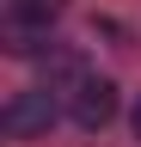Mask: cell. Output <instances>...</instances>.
<instances>
[{
	"label": "cell",
	"mask_w": 141,
	"mask_h": 147,
	"mask_svg": "<svg viewBox=\"0 0 141 147\" xmlns=\"http://www.w3.org/2000/svg\"><path fill=\"white\" fill-rule=\"evenodd\" d=\"M37 67H43V86H55V92H74V86L86 80L80 49H67V43H49V49H37Z\"/></svg>",
	"instance_id": "3957f363"
},
{
	"label": "cell",
	"mask_w": 141,
	"mask_h": 147,
	"mask_svg": "<svg viewBox=\"0 0 141 147\" xmlns=\"http://www.w3.org/2000/svg\"><path fill=\"white\" fill-rule=\"evenodd\" d=\"M49 123H55V86L12 92L6 110H0V129H6V135H49Z\"/></svg>",
	"instance_id": "6da1fadb"
},
{
	"label": "cell",
	"mask_w": 141,
	"mask_h": 147,
	"mask_svg": "<svg viewBox=\"0 0 141 147\" xmlns=\"http://www.w3.org/2000/svg\"><path fill=\"white\" fill-rule=\"evenodd\" d=\"M67 117H74L86 135H98V129L117 117V80H104V74H86V80L67 92Z\"/></svg>",
	"instance_id": "7a4b0ae2"
},
{
	"label": "cell",
	"mask_w": 141,
	"mask_h": 147,
	"mask_svg": "<svg viewBox=\"0 0 141 147\" xmlns=\"http://www.w3.org/2000/svg\"><path fill=\"white\" fill-rule=\"evenodd\" d=\"M129 123H135V141H141V98H135V110H129Z\"/></svg>",
	"instance_id": "277c9868"
}]
</instances>
